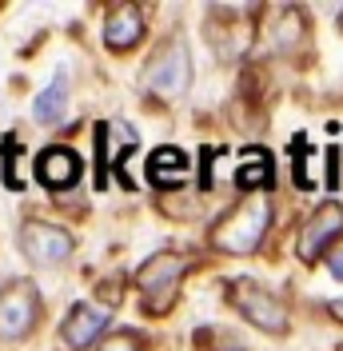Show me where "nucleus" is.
<instances>
[{"instance_id":"39448f33","label":"nucleus","mask_w":343,"mask_h":351,"mask_svg":"<svg viewBox=\"0 0 343 351\" xmlns=\"http://www.w3.org/2000/svg\"><path fill=\"white\" fill-rule=\"evenodd\" d=\"M228 300L236 304V311L259 331L283 335L287 331V307L279 295H272L268 287H259L256 280H232L228 284Z\"/></svg>"},{"instance_id":"6e6552de","label":"nucleus","mask_w":343,"mask_h":351,"mask_svg":"<svg viewBox=\"0 0 343 351\" xmlns=\"http://www.w3.org/2000/svg\"><path fill=\"white\" fill-rule=\"evenodd\" d=\"M80 176H84V160L64 148V144H52V148H44L36 156V180H40L48 192H68V188H76L80 184Z\"/></svg>"},{"instance_id":"1a4fd4ad","label":"nucleus","mask_w":343,"mask_h":351,"mask_svg":"<svg viewBox=\"0 0 343 351\" xmlns=\"http://www.w3.org/2000/svg\"><path fill=\"white\" fill-rule=\"evenodd\" d=\"M136 144H140V136H136L124 120H104V124H96V164H100L96 188H108V172H112V168L120 164V156H128Z\"/></svg>"},{"instance_id":"a211bd4d","label":"nucleus","mask_w":343,"mask_h":351,"mask_svg":"<svg viewBox=\"0 0 343 351\" xmlns=\"http://www.w3.org/2000/svg\"><path fill=\"white\" fill-rule=\"evenodd\" d=\"M327 311H331L335 319H343V300H331V304H327Z\"/></svg>"},{"instance_id":"f03ea898","label":"nucleus","mask_w":343,"mask_h":351,"mask_svg":"<svg viewBox=\"0 0 343 351\" xmlns=\"http://www.w3.org/2000/svg\"><path fill=\"white\" fill-rule=\"evenodd\" d=\"M192 271V260L188 256H176V252H156L152 260H144L136 267V291H140V304L148 315H164L176 295H180V284L184 276Z\"/></svg>"},{"instance_id":"0eeeda50","label":"nucleus","mask_w":343,"mask_h":351,"mask_svg":"<svg viewBox=\"0 0 343 351\" xmlns=\"http://www.w3.org/2000/svg\"><path fill=\"white\" fill-rule=\"evenodd\" d=\"M335 240H343V204H320L316 216L300 228V260H320Z\"/></svg>"},{"instance_id":"f3484780","label":"nucleus","mask_w":343,"mask_h":351,"mask_svg":"<svg viewBox=\"0 0 343 351\" xmlns=\"http://www.w3.org/2000/svg\"><path fill=\"white\" fill-rule=\"evenodd\" d=\"M327 263H331V276L343 284V252H331V260H327Z\"/></svg>"},{"instance_id":"423d86ee","label":"nucleus","mask_w":343,"mask_h":351,"mask_svg":"<svg viewBox=\"0 0 343 351\" xmlns=\"http://www.w3.org/2000/svg\"><path fill=\"white\" fill-rule=\"evenodd\" d=\"M21 252H24V260H32V263H64L76 252V240L60 223L28 219L21 228Z\"/></svg>"},{"instance_id":"f8f14e48","label":"nucleus","mask_w":343,"mask_h":351,"mask_svg":"<svg viewBox=\"0 0 343 351\" xmlns=\"http://www.w3.org/2000/svg\"><path fill=\"white\" fill-rule=\"evenodd\" d=\"M148 184L152 188H176V184H184V176H188V156L180 152V148H172V144H164V148H156V152L148 156Z\"/></svg>"},{"instance_id":"2eb2a0df","label":"nucleus","mask_w":343,"mask_h":351,"mask_svg":"<svg viewBox=\"0 0 343 351\" xmlns=\"http://www.w3.org/2000/svg\"><path fill=\"white\" fill-rule=\"evenodd\" d=\"M96 351H144V348H140V335H136V331H116V335H108Z\"/></svg>"},{"instance_id":"9d476101","label":"nucleus","mask_w":343,"mask_h":351,"mask_svg":"<svg viewBox=\"0 0 343 351\" xmlns=\"http://www.w3.org/2000/svg\"><path fill=\"white\" fill-rule=\"evenodd\" d=\"M108 319H112V311H108V307H100V304H76V307H68L64 324H60V339H64L68 348L88 351L108 331Z\"/></svg>"},{"instance_id":"dca6fc26","label":"nucleus","mask_w":343,"mask_h":351,"mask_svg":"<svg viewBox=\"0 0 343 351\" xmlns=\"http://www.w3.org/2000/svg\"><path fill=\"white\" fill-rule=\"evenodd\" d=\"M335 184H340V152L331 148V152H327V188L335 192Z\"/></svg>"},{"instance_id":"7ed1b4c3","label":"nucleus","mask_w":343,"mask_h":351,"mask_svg":"<svg viewBox=\"0 0 343 351\" xmlns=\"http://www.w3.org/2000/svg\"><path fill=\"white\" fill-rule=\"evenodd\" d=\"M144 88L156 100H180L192 88V56L184 40H164L144 64Z\"/></svg>"},{"instance_id":"6ab92c4d","label":"nucleus","mask_w":343,"mask_h":351,"mask_svg":"<svg viewBox=\"0 0 343 351\" xmlns=\"http://www.w3.org/2000/svg\"><path fill=\"white\" fill-rule=\"evenodd\" d=\"M340 24H343V12H340Z\"/></svg>"},{"instance_id":"f257e3e1","label":"nucleus","mask_w":343,"mask_h":351,"mask_svg":"<svg viewBox=\"0 0 343 351\" xmlns=\"http://www.w3.org/2000/svg\"><path fill=\"white\" fill-rule=\"evenodd\" d=\"M268 228H272V196L252 192L212 228V247L224 256H252L263 243Z\"/></svg>"},{"instance_id":"9b49d317","label":"nucleus","mask_w":343,"mask_h":351,"mask_svg":"<svg viewBox=\"0 0 343 351\" xmlns=\"http://www.w3.org/2000/svg\"><path fill=\"white\" fill-rule=\"evenodd\" d=\"M140 36H144V12H140L136 4H116V8H108V16H104V40H108V48L128 52Z\"/></svg>"},{"instance_id":"ddd939ff","label":"nucleus","mask_w":343,"mask_h":351,"mask_svg":"<svg viewBox=\"0 0 343 351\" xmlns=\"http://www.w3.org/2000/svg\"><path fill=\"white\" fill-rule=\"evenodd\" d=\"M68 112V72L60 68L56 76H52V84L40 92V100L32 104V116L40 120V124H60Z\"/></svg>"},{"instance_id":"20e7f679","label":"nucleus","mask_w":343,"mask_h":351,"mask_svg":"<svg viewBox=\"0 0 343 351\" xmlns=\"http://www.w3.org/2000/svg\"><path fill=\"white\" fill-rule=\"evenodd\" d=\"M40 324V291L32 280H8L0 287V339L21 343Z\"/></svg>"},{"instance_id":"4468645a","label":"nucleus","mask_w":343,"mask_h":351,"mask_svg":"<svg viewBox=\"0 0 343 351\" xmlns=\"http://www.w3.org/2000/svg\"><path fill=\"white\" fill-rule=\"evenodd\" d=\"M272 180H276V172H272V156L259 152V148H252L248 160L236 168V188H244V192H268Z\"/></svg>"}]
</instances>
